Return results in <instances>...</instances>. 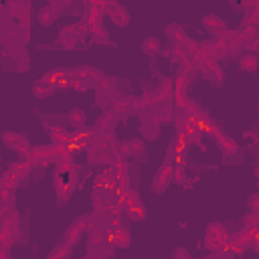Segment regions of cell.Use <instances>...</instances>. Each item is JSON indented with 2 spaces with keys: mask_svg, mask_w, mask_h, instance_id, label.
<instances>
[{
  "mask_svg": "<svg viewBox=\"0 0 259 259\" xmlns=\"http://www.w3.org/2000/svg\"><path fill=\"white\" fill-rule=\"evenodd\" d=\"M89 32V26H87V20H79V22H73V24H67L59 30V45L65 47V49H75L79 45V40H83V36Z\"/></svg>",
  "mask_w": 259,
  "mask_h": 259,
  "instance_id": "obj_1",
  "label": "cell"
},
{
  "mask_svg": "<svg viewBox=\"0 0 259 259\" xmlns=\"http://www.w3.org/2000/svg\"><path fill=\"white\" fill-rule=\"evenodd\" d=\"M103 16H105V2H89L87 4L85 20H87V26H89L91 34L103 30Z\"/></svg>",
  "mask_w": 259,
  "mask_h": 259,
  "instance_id": "obj_2",
  "label": "cell"
},
{
  "mask_svg": "<svg viewBox=\"0 0 259 259\" xmlns=\"http://www.w3.org/2000/svg\"><path fill=\"white\" fill-rule=\"evenodd\" d=\"M2 140H4V144L10 148V150H14L16 154H20L22 158H26V154L30 152V142H28V138L26 136H22V134H16V132H6L4 136H2Z\"/></svg>",
  "mask_w": 259,
  "mask_h": 259,
  "instance_id": "obj_3",
  "label": "cell"
},
{
  "mask_svg": "<svg viewBox=\"0 0 259 259\" xmlns=\"http://www.w3.org/2000/svg\"><path fill=\"white\" fill-rule=\"evenodd\" d=\"M89 229V217H79L71 223V227L65 231V243L69 245H75L81 241V235Z\"/></svg>",
  "mask_w": 259,
  "mask_h": 259,
  "instance_id": "obj_4",
  "label": "cell"
},
{
  "mask_svg": "<svg viewBox=\"0 0 259 259\" xmlns=\"http://www.w3.org/2000/svg\"><path fill=\"white\" fill-rule=\"evenodd\" d=\"M172 174H174V166L162 164V166L156 170V176H154V180H152V190H154V192L166 190L168 184L172 182Z\"/></svg>",
  "mask_w": 259,
  "mask_h": 259,
  "instance_id": "obj_5",
  "label": "cell"
},
{
  "mask_svg": "<svg viewBox=\"0 0 259 259\" xmlns=\"http://www.w3.org/2000/svg\"><path fill=\"white\" fill-rule=\"evenodd\" d=\"M105 16H111L113 24H117V26L130 24V12L117 2H105Z\"/></svg>",
  "mask_w": 259,
  "mask_h": 259,
  "instance_id": "obj_6",
  "label": "cell"
},
{
  "mask_svg": "<svg viewBox=\"0 0 259 259\" xmlns=\"http://www.w3.org/2000/svg\"><path fill=\"white\" fill-rule=\"evenodd\" d=\"M117 115L113 113V111H107V113H103L101 117H97V121H95V134L97 136H105V134H113V130H115V123H117Z\"/></svg>",
  "mask_w": 259,
  "mask_h": 259,
  "instance_id": "obj_7",
  "label": "cell"
},
{
  "mask_svg": "<svg viewBox=\"0 0 259 259\" xmlns=\"http://www.w3.org/2000/svg\"><path fill=\"white\" fill-rule=\"evenodd\" d=\"M142 134H144L146 140H150V142L160 136V121L154 117V113L142 115Z\"/></svg>",
  "mask_w": 259,
  "mask_h": 259,
  "instance_id": "obj_8",
  "label": "cell"
},
{
  "mask_svg": "<svg viewBox=\"0 0 259 259\" xmlns=\"http://www.w3.org/2000/svg\"><path fill=\"white\" fill-rule=\"evenodd\" d=\"M202 24H204V28H208L210 32H223V30H227V22L221 18V16H217V14H204L202 16Z\"/></svg>",
  "mask_w": 259,
  "mask_h": 259,
  "instance_id": "obj_9",
  "label": "cell"
},
{
  "mask_svg": "<svg viewBox=\"0 0 259 259\" xmlns=\"http://www.w3.org/2000/svg\"><path fill=\"white\" fill-rule=\"evenodd\" d=\"M111 111L117 115V117H123V115H130L132 113V99L130 97H117L111 101Z\"/></svg>",
  "mask_w": 259,
  "mask_h": 259,
  "instance_id": "obj_10",
  "label": "cell"
},
{
  "mask_svg": "<svg viewBox=\"0 0 259 259\" xmlns=\"http://www.w3.org/2000/svg\"><path fill=\"white\" fill-rule=\"evenodd\" d=\"M49 136H51L53 144H69V142H73V134H69L61 125H51L49 127Z\"/></svg>",
  "mask_w": 259,
  "mask_h": 259,
  "instance_id": "obj_11",
  "label": "cell"
},
{
  "mask_svg": "<svg viewBox=\"0 0 259 259\" xmlns=\"http://www.w3.org/2000/svg\"><path fill=\"white\" fill-rule=\"evenodd\" d=\"M59 16H61V14H59L51 4H47V6H42V8L38 10V16H36V18H38V22H40L42 26H51Z\"/></svg>",
  "mask_w": 259,
  "mask_h": 259,
  "instance_id": "obj_12",
  "label": "cell"
},
{
  "mask_svg": "<svg viewBox=\"0 0 259 259\" xmlns=\"http://www.w3.org/2000/svg\"><path fill=\"white\" fill-rule=\"evenodd\" d=\"M166 34H168V38H170L174 45H178V47L188 38L186 32H184V28H182L180 24H176V22H172V24L166 26Z\"/></svg>",
  "mask_w": 259,
  "mask_h": 259,
  "instance_id": "obj_13",
  "label": "cell"
},
{
  "mask_svg": "<svg viewBox=\"0 0 259 259\" xmlns=\"http://www.w3.org/2000/svg\"><path fill=\"white\" fill-rule=\"evenodd\" d=\"M206 239H223V241H229V231L221 223H210L206 227Z\"/></svg>",
  "mask_w": 259,
  "mask_h": 259,
  "instance_id": "obj_14",
  "label": "cell"
},
{
  "mask_svg": "<svg viewBox=\"0 0 259 259\" xmlns=\"http://www.w3.org/2000/svg\"><path fill=\"white\" fill-rule=\"evenodd\" d=\"M111 243H113L115 247H119V249H125V247H130V243H132V235H130V231L121 227L119 231L111 233Z\"/></svg>",
  "mask_w": 259,
  "mask_h": 259,
  "instance_id": "obj_15",
  "label": "cell"
},
{
  "mask_svg": "<svg viewBox=\"0 0 259 259\" xmlns=\"http://www.w3.org/2000/svg\"><path fill=\"white\" fill-rule=\"evenodd\" d=\"M239 67H241V71H245V73H253V71H257V67H259V57L247 53V55H243V57L239 59Z\"/></svg>",
  "mask_w": 259,
  "mask_h": 259,
  "instance_id": "obj_16",
  "label": "cell"
},
{
  "mask_svg": "<svg viewBox=\"0 0 259 259\" xmlns=\"http://www.w3.org/2000/svg\"><path fill=\"white\" fill-rule=\"evenodd\" d=\"M109 168H111V172H113L115 176H127V172H130V162H127V158L113 156Z\"/></svg>",
  "mask_w": 259,
  "mask_h": 259,
  "instance_id": "obj_17",
  "label": "cell"
},
{
  "mask_svg": "<svg viewBox=\"0 0 259 259\" xmlns=\"http://www.w3.org/2000/svg\"><path fill=\"white\" fill-rule=\"evenodd\" d=\"M18 182H20V178L8 168L4 174H2V180H0V188L2 190H12V192H16V186H18Z\"/></svg>",
  "mask_w": 259,
  "mask_h": 259,
  "instance_id": "obj_18",
  "label": "cell"
},
{
  "mask_svg": "<svg viewBox=\"0 0 259 259\" xmlns=\"http://www.w3.org/2000/svg\"><path fill=\"white\" fill-rule=\"evenodd\" d=\"M202 75H204L206 79L214 81V83H221L225 73H223V67H221L219 63H212V65H206V67L202 69Z\"/></svg>",
  "mask_w": 259,
  "mask_h": 259,
  "instance_id": "obj_19",
  "label": "cell"
},
{
  "mask_svg": "<svg viewBox=\"0 0 259 259\" xmlns=\"http://www.w3.org/2000/svg\"><path fill=\"white\" fill-rule=\"evenodd\" d=\"M239 32H241V38L245 45H251L255 38H259V26H255V24H247V26L241 24Z\"/></svg>",
  "mask_w": 259,
  "mask_h": 259,
  "instance_id": "obj_20",
  "label": "cell"
},
{
  "mask_svg": "<svg viewBox=\"0 0 259 259\" xmlns=\"http://www.w3.org/2000/svg\"><path fill=\"white\" fill-rule=\"evenodd\" d=\"M142 51H144L146 55L154 57V55H158V53L162 51V45H160V40H158L156 36H148V38L142 40Z\"/></svg>",
  "mask_w": 259,
  "mask_h": 259,
  "instance_id": "obj_21",
  "label": "cell"
},
{
  "mask_svg": "<svg viewBox=\"0 0 259 259\" xmlns=\"http://www.w3.org/2000/svg\"><path fill=\"white\" fill-rule=\"evenodd\" d=\"M67 119H69V123L73 127H77V132L79 130H85V113H83V109H79V107L71 109L69 115H67Z\"/></svg>",
  "mask_w": 259,
  "mask_h": 259,
  "instance_id": "obj_22",
  "label": "cell"
},
{
  "mask_svg": "<svg viewBox=\"0 0 259 259\" xmlns=\"http://www.w3.org/2000/svg\"><path fill=\"white\" fill-rule=\"evenodd\" d=\"M10 170H12V172H14V174H16V176L22 180V178H26V176L32 172V164H30L28 160H24V158H22V160L14 162V164L10 166Z\"/></svg>",
  "mask_w": 259,
  "mask_h": 259,
  "instance_id": "obj_23",
  "label": "cell"
},
{
  "mask_svg": "<svg viewBox=\"0 0 259 259\" xmlns=\"http://www.w3.org/2000/svg\"><path fill=\"white\" fill-rule=\"evenodd\" d=\"M71 253H73V245H69V243H61L59 247H55V249L47 255V259H69Z\"/></svg>",
  "mask_w": 259,
  "mask_h": 259,
  "instance_id": "obj_24",
  "label": "cell"
},
{
  "mask_svg": "<svg viewBox=\"0 0 259 259\" xmlns=\"http://www.w3.org/2000/svg\"><path fill=\"white\" fill-rule=\"evenodd\" d=\"M55 91H57V87H55V85L42 83L40 79H38V81L34 83V87H32V95H34V97H51Z\"/></svg>",
  "mask_w": 259,
  "mask_h": 259,
  "instance_id": "obj_25",
  "label": "cell"
},
{
  "mask_svg": "<svg viewBox=\"0 0 259 259\" xmlns=\"http://www.w3.org/2000/svg\"><path fill=\"white\" fill-rule=\"evenodd\" d=\"M219 148H221V152H223L225 156H235V154L239 152V144H237L231 136H225V138L219 142Z\"/></svg>",
  "mask_w": 259,
  "mask_h": 259,
  "instance_id": "obj_26",
  "label": "cell"
},
{
  "mask_svg": "<svg viewBox=\"0 0 259 259\" xmlns=\"http://www.w3.org/2000/svg\"><path fill=\"white\" fill-rule=\"evenodd\" d=\"M69 71H65V69H53V71H49V73H45L42 77H40V81L42 83H49V85H55L57 87V83L67 75Z\"/></svg>",
  "mask_w": 259,
  "mask_h": 259,
  "instance_id": "obj_27",
  "label": "cell"
},
{
  "mask_svg": "<svg viewBox=\"0 0 259 259\" xmlns=\"http://www.w3.org/2000/svg\"><path fill=\"white\" fill-rule=\"evenodd\" d=\"M172 146H174V152L178 154V156H186V152H188V140H186V136L184 134H176V138H174V142H172Z\"/></svg>",
  "mask_w": 259,
  "mask_h": 259,
  "instance_id": "obj_28",
  "label": "cell"
},
{
  "mask_svg": "<svg viewBox=\"0 0 259 259\" xmlns=\"http://www.w3.org/2000/svg\"><path fill=\"white\" fill-rule=\"evenodd\" d=\"M123 212H125V217H127L130 221H144V219H146V206H144V204H138V206L125 208Z\"/></svg>",
  "mask_w": 259,
  "mask_h": 259,
  "instance_id": "obj_29",
  "label": "cell"
},
{
  "mask_svg": "<svg viewBox=\"0 0 259 259\" xmlns=\"http://www.w3.org/2000/svg\"><path fill=\"white\" fill-rule=\"evenodd\" d=\"M243 229L251 231V233H257L259 231V214L257 212H249L245 219H243Z\"/></svg>",
  "mask_w": 259,
  "mask_h": 259,
  "instance_id": "obj_30",
  "label": "cell"
},
{
  "mask_svg": "<svg viewBox=\"0 0 259 259\" xmlns=\"http://www.w3.org/2000/svg\"><path fill=\"white\" fill-rule=\"evenodd\" d=\"M123 196H125V208H132V206L142 204V200H140V192H138L136 188H127V190L123 192Z\"/></svg>",
  "mask_w": 259,
  "mask_h": 259,
  "instance_id": "obj_31",
  "label": "cell"
},
{
  "mask_svg": "<svg viewBox=\"0 0 259 259\" xmlns=\"http://www.w3.org/2000/svg\"><path fill=\"white\" fill-rule=\"evenodd\" d=\"M130 150H132V156L140 158V156H144V150H146V142H144L142 138H134V140H130Z\"/></svg>",
  "mask_w": 259,
  "mask_h": 259,
  "instance_id": "obj_32",
  "label": "cell"
},
{
  "mask_svg": "<svg viewBox=\"0 0 259 259\" xmlns=\"http://www.w3.org/2000/svg\"><path fill=\"white\" fill-rule=\"evenodd\" d=\"M73 170H75V164L71 160H61L55 164V174H67L69 176Z\"/></svg>",
  "mask_w": 259,
  "mask_h": 259,
  "instance_id": "obj_33",
  "label": "cell"
},
{
  "mask_svg": "<svg viewBox=\"0 0 259 259\" xmlns=\"http://www.w3.org/2000/svg\"><path fill=\"white\" fill-rule=\"evenodd\" d=\"M188 83H190V81H188V79H186L182 73H178V75L172 79V89H174V91H186Z\"/></svg>",
  "mask_w": 259,
  "mask_h": 259,
  "instance_id": "obj_34",
  "label": "cell"
},
{
  "mask_svg": "<svg viewBox=\"0 0 259 259\" xmlns=\"http://www.w3.org/2000/svg\"><path fill=\"white\" fill-rule=\"evenodd\" d=\"M71 89H73V91L83 93V91H87V89H89V83H87L85 79H81V77H71Z\"/></svg>",
  "mask_w": 259,
  "mask_h": 259,
  "instance_id": "obj_35",
  "label": "cell"
},
{
  "mask_svg": "<svg viewBox=\"0 0 259 259\" xmlns=\"http://www.w3.org/2000/svg\"><path fill=\"white\" fill-rule=\"evenodd\" d=\"M225 241L223 239H204V247L210 251V253H219L223 249Z\"/></svg>",
  "mask_w": 259,
  "mask_h": 259,
  "instance_id": "obj_36",
  "label": "cell"
},
{
  "mask_svg": "<svg viewBox=\"0 0 259 259\" xmlns=\"http://www.w3.org/2000/svg\"><path fill=\"white\" fill-rule=\"evenodd\" d=\"M91 38H93V42H95V45H107V42H109V32L103 28V30H99V32H95V34H91Z\"/></svg>",
  "mask_w": 259,
  "mask_h": 259,
  "instance_id": "obj_37",
  "label": "cell"
},
{
  "mask_svg": "<svg viewBox=\"0 0 259 259\" xmlns=\"http://www.w3.org/2000/svg\"><path fill=\"white\" fill-rule=\"evenodd\" d=\"M172 180L178 182V184H186V172L182 166H174V174H172Z\"/></svg>",
  "mask_w": 259,
  "mask_h": 259,
  "instance_id": "obj_38",
  "label": "cell"
},
{
  "mask_svg": "<svg viewBox=\"0 0 259 259\" xmlns=\"http://www.w3.org/2000/svg\"><path fill=\"white\" fill-rule=\"evenodd\" d=\"M107 229H109V233H115V231H119V229H121V219H119V214H111Z\"/></svg>",
  "mask_w": 259,
  "mask_h": 259,
  "instance_id": "obj_39",
  "label": "cell"
},
{
  "mask_svg": "<svg viewBox=\"0 0 259 259\" xmlns=\"http://www.w3.org/2000/svg\"><path fill=\"white\" fill-rule=\"evenodd\" d=\"M249 210L259 214V194H251L249 196Z\"/></svg>",
  "mask_w": 259,
  "mask_h": 259,
  "instance_id": "obj_40",
  "label": "cell"
},
{
  "mask_svg": "<svg viewBox=\"0 0 259 259\" xmlns=\"http://www.w3.org/2000/svg\"><path fill=\"white\" fill-rule=\"evenodd\" d=\"M49 4H51V6H53L57 12H59V14H61V12H63V10L69 6V2H67V0H51Z\"/></svg>",
  "mask_w": 259,
  "mask_h": 259,
  "instance_id": "obj_41",
  "label": "cell"
},
{
  "mask_svg": "<svg viewBox=\"0 0 259 259\" xmlns=\"http://www.w3.org/2000/svg\"><path fill=\"white\" fill-rule=\"evenodd\" d=\"M174 257H176V259H192V257H190V253H188L186 249H182V247L174 251Z\"/></svg>",
  "mask_w": 259,
  "mask_h": 259,
  "instance_id": "obj_42",
  "label": "cell"
},
{
  "mask_svg": "<svg viewBox=\"0 0 259 259\" xmlns=\"http://www.w3.org/2000/svg\"><path fill=\"white\" fill-rule=\"evenodd\" d=\"M0 259H10V251L4 245H0Z\"/></svg>",
  "mask_w": 259,
  "mask_h": 259,
  "instance_id": "obj_43",
  "label": "cell"
},
{
  "mask_svg": "<svg viewBox=\"0 0 259 259\" xmlns=\"http://www.w3.org/2000/svg\"><path fill=\"white\" fill-rule=\"evenodd\" d=\"M87 259H107V257L105 255H99V253H89Z\"/></svg>",
  "mask_w": 259,
  "mask_h": 259,
  "instance_id": "obj_44",
  "label": "cell"
},
{
  "mask_svg": "<svg viewBox=\"0 0 259 259\" xmlns=\"http://www.w3.org/2000/svg\"><path fill=\"white\" fill-rule=\"evenodd\" d=\"M247 47H251V49H255V51L259 53V38H255V40H253L251 45H247Z\"/></svg>",
  "mask_w": 259,
  "mask_h": 259,
  "instance_id": "obj_45",
  "label": "cell"
},
{
  "mask_svg": "<svg viewBox=\"0 0 259 259\" xmlns=\"http://www.w3.org/2000/svg\"><path fill=\"white\" fill-rule=\"evenodd\" d=\"M253 172H255V176L259 178V166H255V168H253Z\"/></svg>",
  "mask_w": 259,
  "mask_h": 259,
  "instance_id": "obj_46",
  "label": "cell"
}]
</instances>
